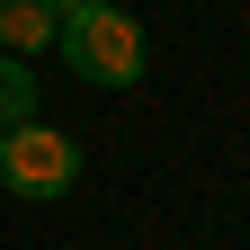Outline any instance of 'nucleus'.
Returning <instances> with one entry per match:
<instances>
[{
	"label": "nucleus",
	"mask_w": 250,
	"mask_h": 250,
	"mask_svg": "<svg viewBox=\"0 0 250 250\" xmlns=\"http://www.w3.org/2000/svg\"><path fill=\"white\" fill-rule=\"evenodd\" d=\"M27 116H36V72H27L18 54H0V134L27 125Z\"/></svg>",
	"instance_id": "nucleus-4"
},
{
	"label": "nucleus",
	"mask_w": 250,
	"mask_h": 250,
	"mask_svg": "<svg viewBox=\"0 0 250 250\" xmlns=\"http://www.w3.org/2000/svg\"><path fill=\"white\" fill-rule=\"evenodd\" d=\"M0 188H9V197H27V206L72 197V188H81V143L62 134V125H45V116L9 125V134H0Z\"/></svg>",
	"instance_id": "nucleus-1"
},
{
	"label": "nucleus",
	"mask_w": 250,
	"mask_h": 250,
	"mask_svg": "<svg viewBox=\"0 0 250 250\" xmlns=\"http://www.w3.org/2000/svg\"><path fill=\"white\" fill-rule=\"evenodd\" d=\"M62 62H72L81 81H99V89H134L143 81V62H152V36H143V18H125V9H89L81 27H62Z\"/></svg>",
	"instance_id": "nucleus-2"
},
{
	"label": "nucleus",
	"mask_w": 250,
	"mask_h": 250,
	"mask_svg": "<svg viewBox=\"0 0 250 250\" xmlns=\"http://www.w3.org/2000/svg\"><path fill=\"white\" fill-rule=\"evenodd\" d=\"M45 9H54V36H62V27H81L89 9H107V0H45Z\"/></svg>",
	"instance_id": "nucleus-5"
},
{
	"label": "nucleus",
	"mask_w": 250,
	"mask_h": 250,
	"mask_svg": "<svg viewBox=\"0 0 250 250\" xmlns=\"http://www.w3.org/2000/svg\"><path fill=\"white\" fill-rule=\"evenodd\" d=\"M36 45H54V9L45 0H0V54H36Z\"/></svg>",
	"instance_id": "nucleus-3"
}]
</instances>
